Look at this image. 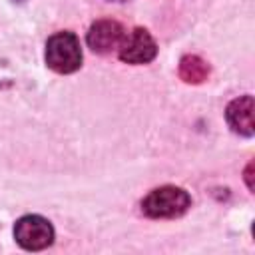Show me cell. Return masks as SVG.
Listing matches in <instances>:
<instances>
[{
    "instance_id": "6da1fadb",
    "label": "cell",
    "mask_w": 255,
    "mask_h": 255,
    "mask_svg": "<svg viewBox=\"0 0 255 255\" xmlns=\"http://www.w3.org/2000/svg\"><path fill=\"white\" fill-rule=\"evenodd\" d=\"M191 205V197L185 189L175 185H161L151 189L143 201L141 211L151 219H171L183 215Z\"/></svg>"
},
{
    "instance_id": "7a4b0ae2",
    "label": "cell",
    "mask_w": 255,
    "mask_h": 255,
    "mask_svg": "<svg viewBox=\"0 0 255 255\" xmlns=\"http://www.w3.org/2000/svg\"><path fill=\"white\" fill-rule=\"evenodd\" d=\"M46 64L58 74H72L82 66V46L76 34L56 32L46 42Z\"/></svg>"
},
{
    "instance_id": "3957f363",
    "label": "cell",
    "mask_w": 255,
    "mask_h": 255,
    "mask_svg": "<svg viewBox=\"0 0 255 255\" xmlns=\"http://www.w3.org/2000/svg\"><path fill=\"white\" fill-rule=\"evenodd\" d=\"M14 239L22 249L40 251L54 243V227L42 215H24L14 225Z\"/></svg>"
},
{
    "instance_id": "277c9868",
    "label": "cell",
    "mask_w": 255,
    "mask_h": 255,
    "mask_svg": "<svg viewBox=\"0 0 255 255\" xmlns=\"http://www.w3.org/2000/svg\"><path fill=\"white\" fill-rule=\"evenodd\" d=\"M157 44L151 38V34L145 28H133L129 34H126L118 56L126 64H147L155 58Z\"/></svg>"
},
{
    "instance_id": "5b68a950",
    "label": "cell",
    "mask_w": 255,
    "mask_h": 255,
    "mask_svg": "<svg viewBox=\"0 0 255 255\" xmlns=\"http://www.w3.org/2000/svg\"><path fill=\"white\" fill-rule=\"evenodd\" d=\"M126 30L120 22L116 20H98L90 26L86 42L92 48V52L96 54H112L114 50H120L124 38H126Z\"/></svg>"
},
{
    "instance_id": "8992f818",
    "label": "cell",
    "mask_w": 255,
    "mask_h": 255,
    "mask_svg": "<svg viewBox=\"0 0 255 255\" xmlns=\"http://www.w3.org/2000/svg\"><path fill=\"white\" fill-rule=\"evenodd\" d=\"M225 120H227L229 128L235 133L251 137L255 133V128H253V98L251 96H241V98L233 100L225 110Z\"/></svg>"
},
{
    "instance_id": "52a82bcc",
    "label": "cell",
    "mask_w": 255,
    "mask_h": 255,
    "mask_svg": "<svg viewBox=\"0 0 255 255\" xmlns=\"http://www.w3.org/2000/svg\"><path fill=\"white\" fill-rule=\"evenodd\" d=\"M209 76V64L195 56V54H187L179 60V78L185 84H201L205 82Z\"/></svg>"
},
{
    "instance_id": "ba28073f",
    "label": "cell",
    "mask_w": 255,
    "mask_h": 255,
    "mask_svg": "<svg viewBox=\"0 0 255 255\" xmlns=\"http://www.w3.org/2000/svg\"><path fill=\"white\" fill-rule=\"evenodd\" d=\"M245 177H247V185H249V189H253V183H251V163H249V167H247V171H245Z\"/></svg>"
}]
</instances>
